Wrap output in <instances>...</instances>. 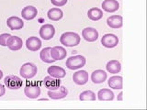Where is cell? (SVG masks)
I'll list each match as a JSON object with an SVG mask.
<instances>
[{"instance_id":"1","label":"cell","mask_w":147,"mask_h":110,"mask_svg":"<svg viewBox=\"0 0 147 110\" xmlns=\"http://www.w3.org/2000/svg\"><path fill=\"white\" fill-rule=\"evenodd\" d=\"M80 36L76 32H64L60 37V42L65 47H75L80 43Z\"/></svg>"},{"instance_id":"2","label":"cell","mask_w":147,"mask_h":110,"mask_svg":"<svg viewBox=\"0 0 147 110\" xmlns=\"http://www.w3.org/2000/svg\"><path fill=\"white\" fill-rule=\"evenodd\" d=\"M86 60L83 55H75L66 60L65 65L69 70H78L86 65Z\"/></svg>"},{"instance_id":"3","label":"cell","mask_w":147,"mask_h":110,"mask_svg":"<svg viewBox=\"0 0 147 110\" xmlns=\"http://www.w3.org/2000/svg\"><path fill=\"white\" fill-rule=\"evenodd\" d=\"M37 72H38V68L32 62H26L20 69V74L24 79L33 78L37 74Z\"/></svg>"},{"instance_id":"4","label":"cell","mask_w":147,"mask_h":110,"mask_svg":"<svg viewBox=\"0 0 147 110\" xmlns=\"http://www.w3.org/2000/svg\"><path fill=\"white\" fill-rule=\"evenodd\" d=\"M4 82L5 85L11 90H18L22 86V80L16 75H7L5 78Z\"/></svg>"},{"instance_id":"5","label":"cell","mask_w":147,"mask_h":110,"mask_svg":"<svg viewBox=\"0 0 147 110\" xmlns=\"http://www.w3.org/2000/svg\"><path fill=\"white\" fill-rule=\"evenodd\" d=\"M118 43H119V38L112 33H107L103 35V37L101 38V44L105 48L112 49L114 47H116Z\"/></svg>"},{"instance_id":"6","label":"cell","mask_w":147,"mask_h":110,"mask_svg":"<svg viewBox=\"0 0 147 110\" xmlns=\"http://www.w3.org/2000/svg\"><path fill=\"white\" fill-rule=\"evenodd\" d=\"M40 87L36 84H30L27 85L24 88V94L28 98L35 99L38 98L40 95Z\"/></svg>"},{"instance_id":"7","label":"cell","mask_w":147,"mask_h":110,"mask_svg":"<svg viewBox=\"0 0 147 110\" xmlns=\"http://www.w3.org/2000/svg\"><path fill=\"white\" fill-rule=\"evenodd\" d=\"M55 29L52 24H44L40 29V36L44 40H49L53 38Z\"/></svg>"},{"instance_id":"8","label":"cell","mask_w":147,"mask_h":110,"mask_svg":"<svg viewBox=\"0 0 147 110\" xmlns=\"http://www.w3.org/2000/svg\"><path fill=\"white\" fill-rule=\"evenodd\" d=\"M98 31L95 28L88 27L82 30V37L85 40L88 42H93L98 39Z\"/></svg>"},{"instance_id":"9","label":"cell","mask_w":147,"mask_h":110,"mask_svg":"<svg viewBox=\"0 0 147 110\" xmlns=\"http://www.w3.org/2000/svg\"><path fill=\"white\" fill-rule=\"evenodd\" d=\"M68 95V90L65 86H61L56 90H49L48 91V96L49 98L53 100H59L66 97Z\"/></svg>"},{"instance_id":"10","label":"cell","mask_w":147,"mask_h":110,"mask_svg":"<svg viewBox=\"0 0 147 110\" xmlns=\"http://www.w3.org/2000/svg\"><path fill=\"white\" fill-rule=\"evenodd\" d=\"M50 54L54 61H61L66 57L67 52L62 46H54V47L51 48Z\"/></svg>"},{"instance_id":"11","label":"cell","mask_w":147,"mask_h":110,"mask_svg":"<svg viewBox=\"0 0 147 110\" xmlns=\"http://www.w3.org/2000/svg\"><path fill=\"white\" fill-rule=\"evenodd\" d=\"M22 39L18 36H10L7 41V46L8 47V49L10 50H13V52L20 50L22 48Z\"/></svg>"},{"instance_id":"12","label":"cell","mask_w":147,"mask_h":110,"mask_svg":"<svg viewBox=\"0 0 147 110\" xmlns=\"http://www.w3.org/2000/svg\"><path fill=\"white\" fill-rule=\"evenodd\" d=\"M89 76L87 72L81 70V71H77L74 73L73 75V81L75 82V84L78 85H86L87 82H88Z\"/></svg>"},{"instance_id":"13","label":"cell","mask_w":147,"mask_h":110,"mask_svg":"<svg viewBox=\"0 0 147 110\" xmlns=\"http://www.w3.org/2000/svg\"><path fill=\"white\" fill-rule=\"evenodd\" d=\"M26 47L30 52H37L41 48V40L38 37H30L26 40Z\"/></svg>"},{"instance_id":"14","label":"cell","mask_w":147,"mask_h":110,"mask_svg":"<svg viewBox=\"0 0 147 110\" xmlns=\"http://www.w3.org/2000/svg\"><path fill=\"white\" fill-rule=\"evenodd\" d=\"M38 15V10L33 6H27L21 10V16L25 20H32Z\"/></svg>"},{"instance_id":"15","label":"cell","mask_w":147,"mask_h":110,"mask_svg":"<svg viewBox=\"0 0 147 110\" xmlns=\"http://www.w3.org/2000/svg\"><path fill=\"white\" fill-rule=\"evenodd\" d=\"M7 25L11 30H18L24 27V22L18 17H10L7 18Z\"/></svg>"},{"instance_id":"16","label":"cell","mask_w":147,"mask_h":110,"mask_svg":"<svg viewBox=\"0 0 147 110\" xmlns=\"http://www.w3.org/2000/svg\"><path fill=\"white\" fill-rule=\"evenodd\" d=\"M48 73L50 76H52L53 78H57V79H61V78H64L66 75V72L63 68L57 66V65H53V66H50L47 70Z\"/></svg>"},{"instance_id":"17","label":"cell","mask_w":147,"mask_h":110,"mask_svg":"<svg viewBox=\"0 0 147 110\" xmlns=\"http://www.w3.org/2000/svg\"><path fill=\"white\" fill-rule=\"evenodd\" d=\"M43 85L48 90H56L61 85V81L57 79V78H53L49 75L44 77Z\"/></svg>"},{"instance_id":"18","label":"cell","mask_w":147,"mask_h":110,"mask_svg":"<svg viewBox=\"0 0 147 110\" xmlns=\"http://www.w3.org/2000/svg\"><path fill=\"white\" fill-rule=\"evenodd\" d=\"M107 25L111 28V29H119L123 25V19L121 16L119 15H113L107 18Z\"/></svg>"},{"instance_id":"19","label":"cell","mask_w":147,"mask_h":110,"mask_svg":"<svg viewBox=\"0 0 147 110\" xmlns=\"http://www.w3.org/2000/svg\"><path fill=\"white\" fill-rule=\"evenodd\" d=\"M103 10L109 13L116 12L119 8V4L117 0H104L103 3L101 4Z\"/></svg>"},{"instance_id":"20","label":"cell","mask_w":147,"mask_h":110,"mask_svg":"<svg viewBox=\"0 0 147 110\" xmlns=\"http://www.w3.org/2000/svg\"><path fill=\"white\" fill-rule=\"evenodd\" d=\"M107 80V72L103 70H96L91 74V81L93 84H102Z\"/></svg>"},{"instance_id":"21","label":"cell","mask_w":147,"mask_h":110,"mask_svg":"<svg viewBox=\"0 0 147 110\" xmlns=\"http://www.w3.org/2000/svg\"><path fill=\"white\" fill-rule=\"evenodd\" d=\"M108 85L110 88H112V89L121 90L122 89V77L119 75L111 76L108 80Z\"/></svg>"},{"instance_id":"22","label":"cell","mask_w":147,"mask_h":110,"mask_svg":"<svg viewBox=\"0 0 147 110\" xmlns=\"http://www.w3.org/2000/svg\"><path fill=\"white\" fill-rule=\"evenodd\" d=\"M106 69L109 73H113L116 74L119 73L121 70V64L117 60H111V61L108 62L107 65H106Z\"/></svg>"},{"instance_id":"23","label":"cell","mask_w":147,"mask_h":110,"mask_svg":"<svg viewBox=\"0 0 147 110\" xmlns=\"http://www.w3.org/2000/svg\"><path fill=\"white\" fill-rule=\"evenodd\" d=\"M98 99L100 101H112L114 99V93L108 88L100 89L98 93Z\"/></svg>"},{"instance_id":"24","label":"cell","mask_w":147,"mask_h":110,"mask_svg":"<svg viewBox=\"0 0 147 110\" xmlns=\"http://www.w3.org/2000/svg\"><path fill=\"white\" fill-rule=\"evenodd\" d=\"M87 17L92 21H98L103 17V11L98 7H92L87 11Z\"/></svg>"},{"instance_id":"25","label":"cell","mask_w":147,"mask_h":110,"mask_svg":"<svg viewBox=\"0 0 147 110\" xmlns=\"http://www.w3.org/2000/svg\"><path fill=\"white\" fill-rule=\"evenodd\" d=\"M48 18L52 21H59L60 19H62L63 17V13L60 8L58 7H54L50 9L47 13Z\"/></svg>"},{"instance_id":"26","label":"cell","mask_w":147,"mask_h":110,"mask_svg":"<svg viewBox=\"0 0 147 110\" xmlns=\"http://www.w3.org/2000/svg\"><path fill=\"white\" fill-rule=\"evenodd\" d=\"M50 50H51V47H46V48L41 50V52L40 53V60L45 63H53L55 62L54 60L52 58V56H51Z\"/></svg>"},{"instance_id":"27","label":"cell","mask_w":147,"mask_h":110,"mask_svg":"<svg viewBox=\"0 0 147 110\" xmlns=\"http://www.w3.org/2000/svg\"><path fill=\"white\" fill-rule=\"evenodd\" d=\"M79 100L81 101H95L96 94L91 90H86L79 95Z\"/></svg>"},{"instance_id":"28","label":"cell","mask_w":147,"mask_h":110,"mask_svg":"<svg viewBox=\"0 0 147 110\" xmlns=\"http://www.w3.org/2000/svg\"><path fill=\"white\" fill-rule=\"evenodd\" d=\"M11 35L8 33H3L0 35V45L3 47H7V41Z\"/></svg>"},{"instance_id":"29","label":"cell","mask_w":147,"mask_h":110,"mask_svg":"<svg viewBox=\"0 0 147 110\" xmlns=\"http://www.w3.org/2000/svg\"><path fill=\"white\" fill-rule=\"evenodd\" d=\"M68 0H51V2H52V4L53 5V6L55 7H63L64 5H66Z\"/></svg>"},{"instance_id":"30","label":"cell","mask_w":147,"mask_h":110,"mask_svg":"<svg viewBox=\"0 0 147 110\" xmlns=\"http://www.w3.org/2000/svg\"><path fill=\"white\" fill-rule=\"evenodd\" d=\"M5 93H6V88H5V86L3 85L0 84V97L3 96L5 95Z\"/></svg>"},{"instance_id":"31","label":"cell","mask_w":147,"mask_h":110,"mask_svg":"<svg viewBox=\"0 0 147 110\" xmlns=\"http://www.w3.org/2000/svg\"><path fill=\"white\" fill-rule=\"evenodd\" d=\"M122 95H123V93H122V92H121V93H119V94L118 95V96H117V99H118L119 101H122V100H123Z\"/></svg>"},{"instance_id":"32","label":"cell","mask_w":147,"mask_h":110,"mask_svg":"<svg viewBox=\"0 0 147 110\" xmlns=\"http://www.w3.org/2000/svg\"><path fill=\"white\" fill-rule=\"evenodd\" d=\"M2 77H3V72L0 70V80L2 79Z\"/></svg>"}]
</instances>
